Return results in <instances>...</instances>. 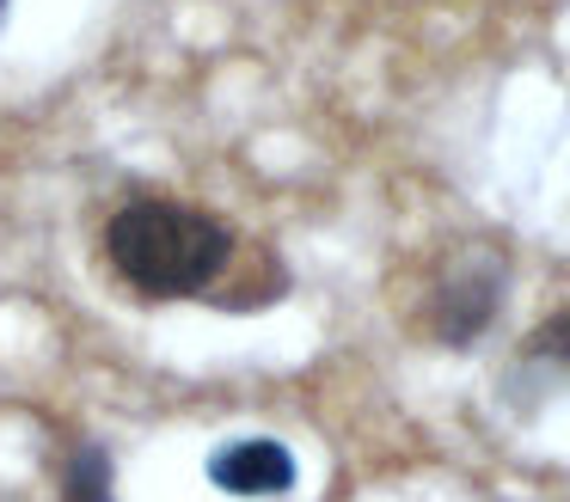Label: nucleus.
Here are the masks:
<instances>
[{
    "label": "nucleus",
    "mask_w": 570,
    "mask_h": 502,
    "mask_svg": "<svg viewBox=\"0 0 570 502\" xmlns=\"http://www.w3.org/2000/svg\"><path fill=\"white\" fill-rule=\"evenodd\" d=\"M105 257L148 301H185L234 264V233L209 208L173 203V196H136L105 220Z\"/></svg>",
    "instance_id": "obj_1"
},
{
    "label": "nucleus",
    "mask_w": 570,
    "mask_h": 502,
    "mask_svg": "<svg viewBox=\"0 0 570 502\" xmlns=\"http://www.w3.org/2000/svg\"><path fill=\"white\" fill-rule=\"evenodd\" d=\"M497 306H503V264H497V257H472L466 269H454V276L430 294V331H435V343L466 350V343L497 318Z\"/></svg>",
    "instance_id": "obj_2"
},
{
    "label": "nucleus",
    "mask_w": 570,
    "mask_h": 502,
    "mask_svg": "<svg viewBox=\"0 0 570 502\" xmlns=\"http://www.w3.org/2000/svg\"><path fill=\"white\" fill-rule=\"evenodd\" d=\"M209 484L227 496H283L295 490V453L271 435H246L209 453Z\"/></svg>",
    "instance_id": "obj_3"
},
{
    "label": "nucleus",
    "mask_w": 570,
    "mask_h": 502,
    "mask_svg": "<svg viewBox=\"0 0 570 502\" xmlns=\"http://www.w3.org/2000/svg\"><path fill=\"white\" fill-rule=\"evenodd\" d=\"M62 502H117V484H111V453H105V447H75V453H68Z\"/></svg>",
    "instance_id": "obj_4"
},
{
    "label": "nucleus",
    "mask_w": 570,
    "mask_h": 502,
    "mask_svg": "<svg viewBox=\"0 0 570 502\" xmlns=\"http://www.w3.org/2000/svg\"><path fill=\"white\" fill-rule=\"evenodd\" d=\"M521 355H528V362L570 367V306H564V313H552V318H540V325H533V337L521 343Z\"/></svg>",
    "instance_id": "obj_5"
},
{
    "label": "nucleus",
    "mask_w": 570,
    "mask_h": 502,
    "mask_svg": "<svg viewBox=\"0 0 570 502\" xmlns=\"http://www.w3.org/2000/svg\"><path fill=\"white\" fill-rule=\"evenodd\" d=\"M0 12H7V0H0Z\"/></svg>",
    "instance_id": "obj_6"
}]
</instances>
